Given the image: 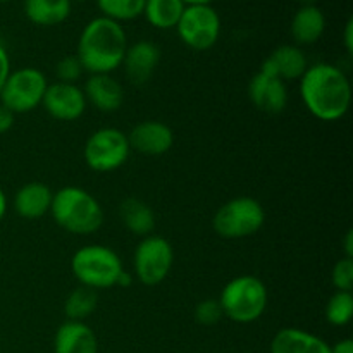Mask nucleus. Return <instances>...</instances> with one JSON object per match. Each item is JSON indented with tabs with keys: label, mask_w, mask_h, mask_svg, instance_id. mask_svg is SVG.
<instances>
[{
	"label": "nucleus",
	"mask_w": 353,
	"mask_h": 353,
	"mask_svg": "<svg viewBox=\"0 0 353 353\" xmlns=\"http://www.w3.org/2000/svg\"><path fill=\"white\" fill-rule=\"evenodd\" d=\"M128 140H130L131 150L141 155L157 157V155L168 154L172 148L174 131L161 121H143L131 130Z\"/></svg>",
	"instance_id": "f8f14e48"
},
{
	"label": "nucleus",
	"mask_w": 353,
	"mask_h": 353,
	"mask_svg": "<svg viewBox=\"0 0 353 353\" xmlns=\"http://www.w3.org/2000/svg\"><path fill=\"white\" fill-rule=\"evenodd\" d=\"M41 105L48 116L57 121L71 123L79 119L86 110V99L83 88L72 83H48Z\"/></svg>",
	"instance_id": "9b49d317"
},
{
	"label": "nucleus",
	"mask_w": 353,
	"mask_h": 353,
	"mask_svg": "<svg viewBox=\"0 0 353 353\" xmlns=\"http://www.w3.org/2000/svg\"><path fill=\"white\" fill-rule=\"evenodd\" d=\"M10 57H9V52H7L6 45L0 41V92H2L3 88V83H6V79L9 78L10 74Z\"/></svg>",
	"instance_id": "c756f323"
},
{
	"label": "nucleus",
	"mask_w": 353,
	"mask_h": 353,
	"mask_svg": "<svg viewBox=\"0 0 353 353\" xmlns=\"http://www.w3.org/2000/svg\"><path fill=\"white\" fill-rule=\"evenodd\" d=\"M128 37L123 24L99 16L85 24L78 38L76 57L90 74H110L123 64Z\"/></svg>",
	"instance_id": "f03ea898"
},
{
	"label": "nucleus",
	"mask_w": 353,
	"mask_h": 353,
	"mask_svg": "<svg viewBox=\"0 0 353 353\" xmlns=\"http://www.w3.org/2000/svg\"><path fill=\"white\" fill-rule=\"evenodd\" d=\"M71 10V0H23L24 16L34 26L50 28L65 23Z\"/></svg>",
	"instance_id": "412c9836"
},
{
	"label": "nucleus",
	"mask_w": 353,
	"mask_h": 353,
	"mask_svg": "<svg viewBox=\"0 0 353 353\" xmlns=\"http://www.w3.org/2000/svg\"><path fill=\"white\" fill-rule=\"evenodd\" d=\"M100 14L116 23H130L143 14L145 0H95Z\"/></svg>",
	"instance_id": "393cba45"
},
{
	"label": "nucleus",
	"mask_w": 353,
	"mask_h": 353,
	"mask_svg": "<svg viewBox=\"0 0 353 353\" xmlns=\"http://www.w3.org/2000/svg\"><path fill=\"white\" fill-rule=\"evenodd\" d=\"M185 7L183 0H145L141 16L155 30H174Z\"/></svg>",
	"instance_id": "5701e85b"
},
{
	"label": "nucleus",
	"mask_w": 353,
	"mask_h": 353,
	"mask_svg": "<svg viewBox=\"0 0 353 353\" xmlns=\"http://www.w3.org/2000/svg\"><path fill=\"white\" fill-rule=\"evenodd\" d=\"M307 68H309V61H307L305 52L299 45H281L262 62L261 71L288 83L302 78Z\"/></svg>",
	"instance_id": "2eb2a0df"
},
{
	"label": "nucleus",
	"mask_w": 353,
	"mask_h": 353,
	"mask_svg": "<svg viewBox=\"0 0 353 353\" xmlns=\"http://www.w3.org/2000/svg\"><path fill=\"white\" fill-rule=\"evenodd\" d=\"M86 103H92L100 112H116L124 100V90L121 83L110 74H90L85 83Z\"/></svg>",
	"instance_id": "dca6fc26"
},
{
	"label": "nucleus",
	"mask_w": 353,
	"mask_h": 353,
	"mask_svg": "<svg viewBox=\"0 0 353 353\" xmlns=\"http://www.w3.org/2000/svg\"><path fill=\"white\" fill-rule=\"evenodd\" d=\"M223 310H221L219 300L207 299L200 302L195 309V321L202 326H212L223 319Z\"/></svg>",
	"instance_id": "c85d7f7f"
},
{
	"label": "nucleus",
	"mask_w": 353,
	"mask_h": 353,
	"mask_svg": "<svg viewBox=\"0 0 353 353\" xmlns=\"http://www.w3.org/2000/svg\"><path fill=\"white\" fill-rule=\"evenodd\" d=\"M71 2H88V0H71Z\"/></svg>",
	"instance_id": "58836bf2"
},
{
	"label": "nucleus",
	"mask_w": 353,
	"mask_h": 353,
	"mask_svg": "<svg viewBox=\"0 0 353 353\" xmlns=\"http://www.w3.org/2000/svg\"><path fill=\"white\" fill-rule=\"evenodd\" d=\"M185 6H212L214 0H183Z\"/></svg>",
	"instance_id": "e433bc0d"
},
{
	"label": "nucleus",
	"mask_w": 353,
	"mask_h": 353,
	"mask_svg": "<svg viewBox=\"0 0 353 353\" xmlns=\"http://www.w3.org/2000/svg\"><path fill=\"white\" fill-rule=\"evenodd\" d=\"M343 47H345V52H347L348 55L353 54V19L352 17L347 21V24H345Z\"/></svg>",
	"instance_id": "2f4dec72"
},
{
	"label": "nucleus",
	"mask_w": 353,
	"mask_h": 353,
	"mask_svg": "<svg viewBox=\"0 0 353 353\" xmlns=\"http://www.w3.org/2000/svg\"><path fill=\"white\" fill-rule=\"evenodd\" d=\"M269 353H331V345L305 330L285 327L274 334Z\"/></svg>",
	"instance_id": "a211bd4d"
},
{
	"label": "nucleus",
	"mask_w": 353,
	"mask_h": 353,
	"mask_svg": "<svg viewBox=\"0 0 353 353\" xmlns=\"http://www.w3.org/2000/svg\"><path fill=\"white\" fill-rule=\"evenodd\" d=\"M130 283H131V276L124 271L123 274H121L119 281H117V286H121V288H126V286H130Z\"/></svg>",
	"instance_id": "c9c22d12"
},
{
	"label": "nucleus",
	"mask_w": 353,
	"mask_h": 353,
	"mask_svg": "<svg viewBox=\"0 0 353 353\" xmlns=\"http://www.w3.org/2000/svg\"><path fill=\"white\" fill-rule=\"evenodd\" d=\"M14 114L9 109H6L3 105H0V134L7 133V131L12 128L14 124Z\"/></svg>",
	"instance_id": "7c9ffc66"
},
{
	"label": "nucleus",
	"mask_w": 353,
	"mask_h": 353,
	"mask_svg": "<svg viewBox=\"0 0 353 353\" xmlns=\"http://www.w3.org/2000/svg\"><path fill=\"white\" fill-rule=\"evenodd\" d=\"M326 31V14L317 6H300L293 14L290 33L295 45H312Z\"/></svg>",
	"instance_id": "aec40b11"
},
{
	"label": "nucleus",
	"mask_w": 353,
	"mask_h": 353,
	"mask_svg": "<svg viewBox=\"0 0 353 353\" xmlns=\"http://www.w3.org/2000/svg\"><path fill=\"white\" fill-rule=\"evenodd\" d=\"M71 272L79 286L97 292L117 286L124 265L112 248L105 245H86L72 255Z\"/></svg>",
	"instance_id": "39448f33"
},
{
	"label": "nucleus",
	"mask_w": 353,
	"mask_h": 353,
	"mask_svg": "<svg viewBox=\"0 0 353 353\" xmlns=\"http://www.w3.org/2000/svg\"><path fill=\"white\" fill-rule=\"evenodd\" d=\"M48 81L47 76L37 68H21L10 71L0 92V105L10 112L28 114L41 105Z\"/></svg>",
	"instance_id": "6e6552de"
},
{
	"label": "nucleus",
	"mask_w": 353,
	"mask_h": 353,
	"mask_svg": "<svg viewBox=\"0 0 353 353\" xmlns=\"http://www.w3.org/2000/svg\"><path fill=\"white\" fill-rule=\"evenodd\" d=\"M97 292L93 290L79 286V288L72 290L69 296L64 302V314L68 321H79L85 323L97 309Z\"/></svg>",
	"instance_id": "b1692460"
},
{
	"label": "nucleus",
	"mask_w": 353,
	"mask_h": 353,
	"mask_svg": "<svg viewBox=\"0 0 353 353\" xmlns=\"http://www.w3.org/2000/svg\"><path fill=\"white\" fill-rule=\"evenodd\" d=\"M326 321L331 326H347L353 317V295L352 292H336L326 305Z\"/></svg>",
	"instance_id": "a878e982"
},
{
	"label": "nucleus",
	"mask_w": 353,
	"mask_h": 353,
	"mask_svg": "<svg viewBox=\"0 0 353 353\" xmlns=\"http://www.w3.org/2000/svg\"><path fill=\"white\" fill-rule=\"evenodd\" d=\"M161 48L150 40H138L128 45L123 59V68L128 79L134 85H143L157 69L161 62Z\"/></svg>",
	"instance_id": "4468645a"
},
{
	"label": "nucleus",
	"mask_w": 353,
	"mask_h": 353,
	"mask_svg": "<svg viewBox=\"0 0 353 353\" xmlns=\"http://www.w3.org/2000/svg\"><path fill=\"white\" fill-rule=\"evenodd\" d=\"M174 265V248L165 238L148 234L138 243L133 268L138 281L145 286L161 285Z\"/></svg>",
	"instance_id": "9d476101"
},
{
	"label": "nucleus",
	"mask_w": 353,
	"mask_h": 353,
	"mask_svg": "<svg viewBox=\"0 0 353 353\" xmlns=\"http://www.w3.org/2000/svg\"><path fill=\"white\" fill-rule=\"evenodd\" d=\"M217 300L224 317L236 324H250L268 309L269 292L257 276L241 274L224 286Z\"/></svg>",
	"instance_id": "20e7f679"
},
{
	"label": "nucleus",
	"mask_w": 353,
	"mask_h": 353,
	"mask_svg": "<svg viewBox=\"0 0 353 353\" xmlns=\"http://www.w3.org/2000/svg\"><path fill=\"white\" fill-rule=\"evenodd\" d=\"M265 223V210L252 196H236L217 209L212 219L214 231L226 240L254 236Z\"/></svg>",
	"instance_id": "423d86ee"
},
{
	"label": "nucleus",
	"mask_w": 353,
	"mask_h": 353,
	"mask_svg": "<svg viewBox=\"0 0 353 353\" xmlns=\"http://www.w3.org/2000/svg\"><path fill=\"white\" fill-rule=\"evenodd\" d=\"M179 40L192 50H209L223 30L221 16L212 6H186L174 28Z\"/></svg>",
	"instance_id": "1a4fd4ad"
},
{
	"label": "nucleus",
	"mask_w": 353,
	"mask_h": 353,
	"mask_svg": "<svg viewBox=\"0 0 353 353\" xmlns=\"http://www.w3.org/2000/svg\"><path fill=\"white\" fill-rule=\"evenodd\" d=\"M83 65L78 61L76 55H65L55 65V76H57V81L61 83H72L76 85L79 78L83 74Z\"/></svg>",
	"instance_id": "cd10ccee"
},
{
	"label": "nucleus",
	"mask_w": 353,
	"mask_h": 353,
	"mask_svg": "<svg viewBox=\"0 0 353 353\" xmlns=\"http://www.w3.org/2000/svg\"><path fill=\"white\" fill-rule=\"evenodd\" d=\"M48 212L59 228L71 234H92L103 224V209L99 200L79 186H64L55 192Z\"/></svg>",
	"instance_id": "7ed1b4c3"
},
{
	"label": "nucleus",
	"mask_w": 353,
	"mask_h": 353,
	"mask_svg": "<svg viewBox=\"0 0 353 353\" xmlns=\"http://www.w3.org/2000/svg\"><path fill=\"white\" fill-rule=\"evenodd\" d=\"M119 217L124 228L138 236H148L155 230V214L147 202L140 199H126L119 205Z\"/></svg>",
	"instance_id": "4be33fe9"
},
{
	"label": "nucleus",
	"mask_w": 353,
	"mask_h": 353,
	"mask_svg": "<svg viewBox=\"0 0 353 353\" xmlns=\"http://www.w3.org/2000/svg\"><path fill=\"white\" fill-rule=\"evenodd\" d=\"M331 281L336 292H352L353 288V259L341 257L334 264Z\"/></svg>",
	"instance_id": "bb28decb"
},
{
	"label": "nucleus",
	"mask_w": 353,
	"mask_h": 353,
	"mask_svg": "<svg viewBox=\"0 0 353 353\" xmlns=\"http://www.w3.org/2000/svg\"><path fill=\"white\" fill-rule=\"evenodd\" d=\"M6 212H7V196L6 193H3V190L0 188V223H2V219L6 217Z\"/></svg>",
	"instance_id": "f704fd0d"
},
{
	"label": "nucleus",
	"mask_w": 353,
	"mask_h": 353,
	"mask_svg": "<svg viewBox=\"0 0 353 353\" xmlns=\"http://www.w3.org/2000/svg\"><path fill=\"white\" fill-rule=\"evenodd\" d=\"M52 196H54V193L45 183H28V185L21 186L14 195V210L23 219H40L50 210Z\"/></svg>",
	"instance_id": "6ab92c4d"
},
{
	"label": "nucleus",
	"mask_w": 353,
	"mask_h": 353,
	"mask_svg": "<svg viewBox=\"0 0 353 353\" xmlns=\"http://www.w3.org/2000/svg\"><path fill=\"white\" fill-rule=\"evenodd\" d=\"M54 353H99L95 331L86 323L65 321L55 331Z\"/></svg>",
	"instance_id": "f3484780"
},
{
	"label": "nucleus",
	"mask_w": 353,
	"mask_h": 353,
	"mask_svg": "<svg viewBox=\"0 0 353 353\" xmlns=\"http://www.w3.org/2000/svg\"><path fill=\"white\" fill-rule=\"evenodd\" d=\"M302 6H316V0H300Z\"/></svg>",
	"instance_id": "4c0bfd02"
},
{
	"label": "nucleus",
	"mask_w": 353,
	"mask_h": 353,
	"mask_svg": "<svg viewBox=\"0 0 353 353\" xmlns=\"http://www.w3.org/2000/svg\"><path fill=\"white\" fill-rule=\"evenodd\" d=\"M300 97L305 109L324 123L340 121L352 103V83L345 71L330 62L307 68L300 78Z\"/></svg>",
	"instance_id": "f257e3e1"
},
{
	"label": "nucleus",
	"mask_w": 353,
	"mask_h": 353,
	"mask_svg": "<svg viewBox=\"0 0 353 353\" xmlns=\"http://www.w3.org/2000/svg\"><path fill=\"white\" fill-rule=\"evenodd\" d=\"M131 154L128 134L117 128L93 131L83 148L86 165L95 172H112L126 164Z\"/></svg>",
	"instance_id": "0eeeda50"
},
{
	"label": "nucleus",
	"mask_w": 353,
	"mask_h": 353,
	"mask_svg": "<svg viewBox=\"0 0 353 353\" xmlns=\"http://www.w3.org/2000/svg\"><path fill=\"white\" fill-rule=\"evenodd\" d=\"M248 99L265 114H279L288 103V86L276 76L259 71L248 83Z\"/></svg>",
	"instance_id": "ddd939ff"
},
{
	"label": "nucleus",
	"mask_w": 353,
	"mask_h": 353,
	"mask_svg": "<svg viewBox=\"0 0 353 353\" xmlns=\"http://www.w3.org/2000/svg\"><path fill=\"white\" fill-rule=\"evenodd\" d=\"M7 2H12V0H0V3H7Z\"/></svg>",
	"instance_id": "ea45409f"
},
{
	"label": "nucleus",
	"mask_w": 353,
	"mask_h": 353,
	"mask_svg": "<svg viewBox=\"0 0 353 353\" xmlns=\"http://www.w3.org/2000/svg\"><path fill=\"white\" fill-rule=\"evenodd\" d=\"M331 353H353V341L350 338L336 341V343L331 347Z\"/></svg>",
	"instance_id": "473e14b6"
},
{
	"label": "nucleus",
	"mask_w": 353,
	"mask_h": 353,
	"mask_svg": "<svg viewBox=\"0 0 353 353\" xmlns=\"http://www.w3.org/2000/svg\"><path fill=\"white\" fill-rule=\"evenodd\" d=\"M343 250H345V257L353 259V231L352 230H348L347 234H345Z\"/></svg>",
	"instance_id": "72a5a7b5"
}]
</instances>
